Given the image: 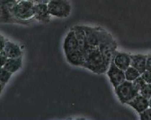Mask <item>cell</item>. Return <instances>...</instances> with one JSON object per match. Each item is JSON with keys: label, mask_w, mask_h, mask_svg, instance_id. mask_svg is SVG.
Segmentation results:
<instances>
[{"label": "cell", "mask_w": 151, "mask_h": 120, "mask_svg": "<svg viewBox=\"0 0 151 120\" xmlns=\"http://www.w3.org/2000/svg\"><path fill=\"white\" fill-rule=\"evenodd\" d=\"M17 1H19V0H17Z\"/></svg>", "instance_id": "cell-29"}, {"label": "cell", "mask_w": 151, "mask_h": 120, "mask_svg": "<svg viewBox=\"0 0 151 120\" xmlns=\"http://www.w3.org/2000/svg\"><path fill=\"white\" fill-rule=\"evenodd\" d=\"M114 91L118 99L122 104H127L139 94L138 91L134 87L132 82L127 80L115 87Z\"/></svg>", "instance_id": "cell-4"}, {"label": "cell", "mask_w": 151, "mask_h": 120, "mask_svg": "<svg viewBox=\"0 0 151 120\" xmlns=\"http://www.w3.org/2000/svg\"><path fill=\"white\" fill-rule=\"evenodd\" d=\"M4 50L9 58H17L22 56V51L19 45L8 40L6 41Z\"/></svg>", "instance_id": "cell-16"}, {"label": "cell", "mask_w": 151, "mask_h": 120, "mask_svg": "<svg viewBox=\"0 0 151 120\" xmlns=\"http://www.w3.org/2000/svg\"><path fill=\"white\" fill-rule=\"evenodd\" d=\"M75 32L76 36L77 41H78V49L86 56L88 52L87 42H86V33L83 29V26H74L72 28Z\"/></svg>", "instance_id": "cell-11"}, {"label": "cell", "mask_w": 151, "mask_h": 120, "mask_svg": "<svg viewBox=\"0 0 151 120\" xmlns=\"http://www.w3.org/2000/svg\"><path fill=\"white\" fill-rule=\"evenodd\" d=\"M47 7L51 16L58 18H65L71 12V6L67 0H50Z\"/></svg>", "instance_id": "cell-5"}, {"label": "cell", "mask_w": 151, "mask_h": 120, "mask_svg": "<svg viewBox=\"0 0 151 120\" xmlns=\"http://www.w3.org/2000/svg\"><path fill=\"white\" fill-rule=\"evenodd\" d=\"M6 41V40L4 39V37L2 35H1V37H0V51L4 50V47H5Z\"/></svg>", "instance_id": "cell-26"}, {"label": "cell", "mask_w": 151, "mask_h": 120, "mask_svg": "<svg viewBox=\"0 0 151 120\" xmlns=\"http://www.w3.org/2000/svg\"><path fill=\"white\" fill-rule=\"evenodd\" d=\"M32 1L34 4H47L50 0H29Z\"/></svg>", "instance_id": "cell-27"}, {"label": "cell", "mask_w": 151, "mask_h": 120, "mask_svg": "<svg viewBox=\"0 0 151 120\" xmlns=\"http://www.w3.org/2000/svg\"><path fill=\"white\" fill-rule=\"evenodd\" d=\"M149 107H151V97L150 98V100H149Z\"/></svg>", "instance_id": "cell-28"}, {"label": "cell", "mask_w": 151, "mask_h": 120, "mask_svg": "<svg viewBox=\"0 0 151 120\" xmlns=\"http://www.w3.org/2000/svg\"><path fill=\"white\" fill-rule=\"evenodd\" d=\"M124 74H125V79L127 81H129V82H133L141 75L139 71L132 66H129L124 71Z\"/></svg>", "instance_id": "cell-19"}, {"label": "cell", "mask_w": 151, "mask_h": 120, "mask_svg": "<svg viewBox=\"0 0 151 120\" xmlns=\"http://www.w3.org/2000/svg\"><path fill=\"white\" fill-rule=\"evenodd\" d=\"M50 14L47 4H35V15L34 19L41 23L47 24L50 22Z\"/></svg>", "instance_id": "cell-9"}, {"label": "cell", "mask_w": 151, "mask_h": 120, "mask_svg": "<svg viewBox=\"0 0 151 120\" xmlns=\"http://www.w3.org/2000/svg\"><path fill=\"white\" fill-rule=\"evenodd\" d=\"M127 104L133 108L137 113L140 114L149 107V100L139 94L131 101L128 102Z\"/></svg>", "instance_id": "cell-13"}, {"label": "cell", "mask_w": 151, "mask_h": 120, "mask_svg": "<svg viewBox=\"0 0 151 120\" xmlns=\"http://www.w3.org/2000/svg\"><path fill=\"white\" fill-rule=\"evenodd\" d=\"M147 55L131 54V66L139 71L140 74L146 70Z\"/></svg>", "instance_id": "cell-15"}, {"label": "cell", "mask_w": 151, "mask_h": 120, "mask_svg": "<svg viewBox=\"0 0 151 120\" xmlns=\"http://www.w3.org/2000/svg\"><path fill=\"white\" fill-rule=\"evenodd\" d=\"M8 56L6 54V52H4V50L2 51H0V59H1V66H3L5 64L8 59Z\"/></svg>", "instance_id": "cell-24"}, {"label": "cell", "mask_w": 151, "mask_h": 120, "mask_svg": "<svg viewBox=\"0 0 151 120\" xmlns=\"http://www.w3.org/2000/svg\"><path fill=\"white\" fill-rule=\"evenodd\" d=\"M106 74L114 88L126 80L124 71L117 67L113 61H111L110 65L106 71Z\"/></svg>", "instance_id": "cell-7"}, {"label": "cell", "mask_w": 151, "mask_h": 120, "mask_svg": "<svg viewBox=\"0 0 151 120\" xmlns=\"http://www.w3.org/2000/svg\"><path fill=\"white\" fill-rule=\"evenodd\" d=\"M132 83H133L136 90L138 91L139 93V91H140L141 89L142 88V87H143V86L146 84V82L144 81V79L142 78V77H141V75H140L138 78L136 79L135 80L133 81V82H132Z\"/></svg>", "instance_id": "cell-21"}, {"label": "cell", "mask_w": 151, "mask_h": 120, "mask_svg": "<svg viewBox=\"0 0 151 120\" xmlns=\"http://www.w3.org/2000/svg\"><path fill=\"white\" fill-rule=\"evenodd\" d=\"M139 114L141 120H151V107H149Z\"/></svg>", "instance_id": "cell-22"}, {"label": "cell", "mask_w": 151, "mask_h": 120, "mask_svg": "<svg viewBox=\"0 0 151 120\" xmlns=\"http://www.w3.org/2000/svg\"><path fill=\"white\" fill-rule=\"evenodd\" d=\"M112 61L117 67L125 71L129 66H131V54L116 51Z\"/></svg>", "instance_id": "cell-12"}, {"label": "cell", "mask_w": 151, "mask_h": 120, "mask_svg": "<svg viewBox=\"0 0 151 120\" xmlns=\"http://www.w3.org/2000/svg\"><path fill=\"white\" fill-rule=\"evenodd\" d=\"M78 49V41H77L76 36L75 32L73 29H71L68 33L67 34L65 40L63 42V51L64 54H68L70 52Z\"/></svg>", "instance_id": "cell-10"}, {"label": "cell", "mask_w": 151, "mask_h": 120, "mask_svg": "<svg viewBox=\"0 0 151 120\" xmlns=\"http://www.w3.org/2000/svg\"><path fill=\"white\" fill-rule=\"evenodd\" d=\"M109 66L99 51V47L90 49L85 56L83 67L95 74H104L107 71Z\"/></svg>", "instance_id": "cell-1"}, {"label": "cell", "mask_w": 151, "mask_h": 120, "mask_svg": "<svg viewBox=\"0 0 151 120\" xmlns=\"http://www.w3.org/2000/svg\"><path fill=\"white\" fill-rule=\"evenodd\" d=\"M141 77L146 83L151 84V72L150 71L145 70V72L141 74Z\"/></svg>", "instance_id": "cell-23"}, {"label": "cell", "mask_w": 151, "mask_h": 120, "mask_svg": "<svg viewBox=\"0 0 151 120\" xmlns=\"http://www.w3.org/2000/svg\"><path fill=\"white\" fill-rule=\"evenodd\" d=\"M98 47L106 64L109 66L116 52L117 44L111 34L101 27H99V43Z\"/></svg>", "instance_id": "cell-2"}, {"label": "cell", "mask_w": 151, "mask_h": 120, "mask_svg": "<svg viewBox=\"0 0 151 120\" xmlns=\"http://www.w3.org/2000/svg\"><path fill=\"white\" fill-rule=\"evenodd\" d=\"M12 75V73L9 71L6 70L4 67H1L0 69V86H1V92L4 90V87L9 82L11 77Z\"/></svg>", "instance_id": "cell-18"}, {"label": "cell", "mask_w": 151, "mask_h": 120, "mask_svg": "<svg viewBox=\"0 0 151 120\" xmlns=\"http://www.w3.org/2000/svg\"><path fill=\"white\" fill-rule=\"evenodd\" d=\"M65 56L68 62L71 65L83 67L85 61V56L79 49H77L73 52L65 54Z\"/></svg>", "instance_id": "cell-14"}, {"label": "cell", "mask_w": 151, "mask_h": 120, "mask_svg": "<svg viewBox=\"0 0 151 120\" xmlns=\"http://www.w3.org/2000/svg\"><path fill=\"white\" fill-rule=\"evenodd\" d=\"M14 14L17 19L22 21H29L34 18L35 4L29 0L17 1L14 9Z\"/></svg>", "instance_id": "cell-6"}, {"label": "cell", "mask_w": 151, "mask_h": 120, "mask_svg": "<svg viewBox=\"0 0 151 120\" xmlns=\"http://www.w3.org/2000/svg\"><path fill=\"white\" fill-rule=\"evenodd\" d=\"M139 94L145 98L150 100L151 97V84L146 83L139 91Z\"/></svg>", "instance_id": "cell-20"}, {"label": "cell", "mask_w": 151, "mask_h": 120, "mask_svg": "<svg viewBox=\"0 0 151 120\" xmlns=\"http://www.w3.org/2000/svg\"><path fill=\"white\" fill-rule=\"evenodd\" d=\"M22 64V57L19 56L17 58H8L7 61L3 66L1 67H4L6 70L12 72V74L17 72L19 69L21 68Z\"/></svg>", "instance_id": "cell-17"}, {"label": "cell", "mask_w": 151, "mask_h": 120, "mask_svg": "<svg viewBox=\"0 0 151 120\" xmlns=\"http://www.w3.org/2000/svg\"><path fill=\"white\" fill-rule=\"evenodd\" d=\"M17 0H0V21L1 24H26L29 21L17 19L14 14Z\"/></svg>", "instance_id": "cell-3"}, {"label": "cell", "mask_w": 151, "mask_h": 120, "mask_svg": "<svg viewBox=\"0 0 151 120\" xmlns=\"http://www.w3.org/2000/svg\"><path fill=\"white\" fill-rule=\"evenodd\" d=\"M83 29H84L85 33H86L88 52L90 49L98 47L99 43V27H91L83 26Z\"/></svg>", "instance_id": "cell-8"}, {"label": "cell", "mask_w": 151, "mask_h": 120, "mask_svg": "<svg viewBox=\"0 0 151 120\" xmlns=\"http://www.w3.org/2000/svg\"><path fill=\"white\" fill-rule=\"evenodd\" d=\"M146 70L151 72V54L147 55V60H146Z\"/></svg>", "instance_id": "cell-25"}]
</instances>
